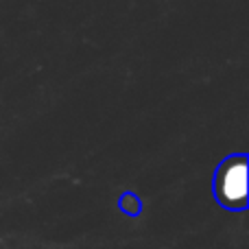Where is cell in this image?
Listing matches in <instances>:
<instances>
[{
	"label": "cell",
	"instance_id": "obj_1",
	"mask_svg": "<svg viewBox=\"0 0 249 249\" xmlns=\"http://www.w3.org/2000/svg\"><path fill=\"white\" fill-rule=\"evenodd\" d=\"M212 193L221 208L230 212H243L247 208V155H228L216 166L212 179Z\"/></svg>",
	"mask_w": 249,
	"mask_h": 249
},
{
	"label": "cell",
	"instance_id": "obj_2",
	"mask_svg": "<svg viewBox=\"0 0 249 249\" xmlns=\"http://www.w3.org/2000/svg\"><path fill=\"white\" fill-rule=\"evenodd\" d=\"M118 206H121V210L127 216H138L142 212V201L133 193H124L121 197V201H118Z\"/></svg>",
	"mask_w": 249,
	"mask_h": 249
}]
</instances>
